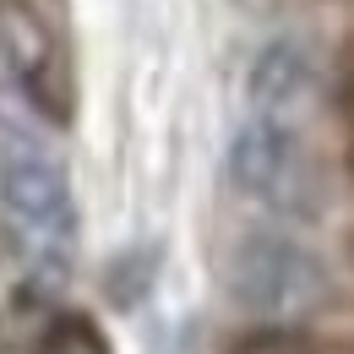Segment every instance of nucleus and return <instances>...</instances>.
Listing matches in <instances>:
<instances>
[{
  "mask_svg": "<svg viewBox=\"0 0 354 354\" xmlns=\"http://www.w3.org/2000/svg\"><path fill=\"white\" fill-rule=\"evenodd\" d=\"M0 60L17 77V88L28 93L39 109H49V77H55V39L49 28L22 6V0H0Z\"/></svg>",
  "mask_w": 354,
  "mask_h": 354,
  "instance_id": "4",
  "label": "nucleus"
},
{
  "mask_svg": "<svg viewBox=\"0 0 354 354\" xmlns=\"http://www.w3.org/2000/svg\"><path fill=\"white\" fill-rule=\"evenodd\" d=\"M33 354H109V349H104V338L93 333L82 316H66V322H55L44 338H39Z\"/></svg>",
  "mask_w": 354,
  "mask_h": 354,
  "instance_id": "6",
  "label": "nucleus"
},
{
  "mask_svg": "<svg viewBox=\"0 0 354 354\" xmlns=\"http://www.w3.org/2000/svg\"><path fill=\"white\" fill-rule=\"evenodd\" d=\"M229 180L245 191V196H262V202H295L306 191V164H300V142L289 120H267L251 115L234 142H229Z\"/></svg>",
  "mask_w": 354,
  "mask_h": 354,
  "instance_id": "3",
  "label": "nucleus"
},
{
  "mask_svg": "<svg viewBox=\"0 0 354 354\" xmlns=\"http://www.w3.org/2000/svg\"><path fill=\"white\" fill-rule=\"evenodd\" d=\"M223 283H229V300L251 316H295L322 295V262L295 234L251 229L234 240L223 262Z\"/></svg>",
  "mask_w": 354,
  "mask_h": 354,
  "instance_id": "2",
  "label": "nucleus"
},
{
  "mask_svg": "<svg viewBox=\"0 0 354 354\" xmlns=\"http://www.w3.org/2000/svg\"><path fill=\"white\" fill-rule=\"evenodd\" d=\"M0 213L22 234L33 262H71V234H77L71 180L55 164V153L22 126H0Z\"/></svg>",
  "mask_w": 354,
  "mask_h": 354,
  "instance_id": "1",
  "label": "nucleus"
},
{
  "mask_svg": "<svg viewBox=\"0 0 354 354\" xmlns=\"http://www.w3.org/2000/svg\"><path fill=\"white\" fill-rule=\"evenodd\" d=\"M310 88V60L300 44H289V39H272V44L257 55V66H251V115H267V120H283Z\"/></svg>",
  "mask_w": 354,
  "mask_h": 354,
  "instance_id": "5",
  "label": "nucleus"
}]
</instances>
